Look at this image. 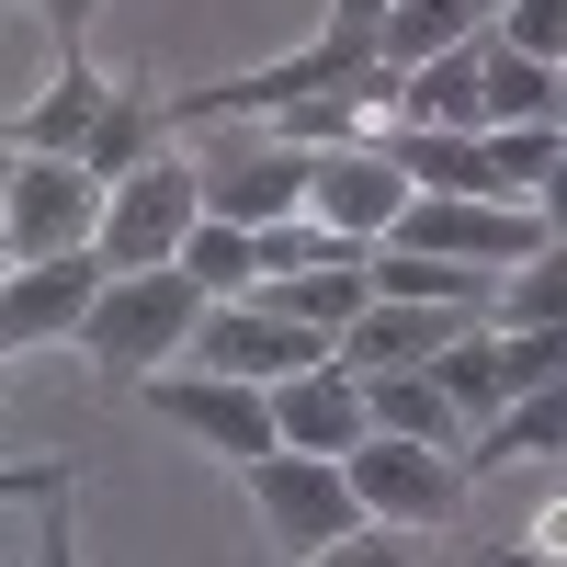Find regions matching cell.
I'll list each match as a JSON object with an SVG mask.
<instances>
[{"mask_svg": "<svg viewBox=\"0 0 567 567\" xmlns=\"http://www.w3.org/2000/svg\"><path fill=\"white\" fill-rule=\"evenodd\" d=\"M341 465V488L363 523H386V534H443L454 511H465V465L432 454V443H398V432H363L352 454H329Z\"/></svg>", "mask_w": 567, "mask_h": 567, "instance_id": "4", "label": "cell"}, {"mask_svg": "<svg viewBox=\"0 0 567 567\" xmlns=\"http://www.w3.org/2000/svg\"><path fill=\"white\" fill-rule=\"evenodd\" d=\"M250 296H261L272 318H296V329H318V341H329V329H341L374 284H363V250H329V261H296V272H261Z\"/></svg>", "mask_w": 567, "mask_h": 567, "instance_id": "14", "label": "cell"}, {"mask_svg": "<svg viewBox=\"0 0 567 567\" xmlns=\"http://www.w3.org/2000/svg\"><path fill=\"white\" fill-rule=\"evenodd\" d=\"M329 341L296 318H272L261 296H205L194 318V341H182V363H205V374H250V386H284V374H307Z\"/></svg>", "mask_w": 567, "mask_h": 567, "instance_id": "8", "label": "cell"}, {"mask_svg": "<svg viewBox=\"0 0 567 567\" xmlns=\"http://www.w3.org/2000/svg\"><path fill=\"white\" fill-rule=\"evenodd\" d=\"M136 409H148V420H171L182 443H205L216 465H250V454H272V386H250V374L148 363V374H136Z\"/></svg>", "mask_w": 567, "mask_h": 567, "instance_id": "3", "label": "cell"}, {"mask_svg": "<svg viewBox=\"0 0 567 567\" xmlns=\"http://www.w3.org/2000/svg\"><path fill=\"white\" fill-rule=\"evenodd\" d=\"M296 567H420V534H386V523H363V534L318 545V556H296Z\"/></svg>", "mask_w": 567, "mask_h": 567, "instance_id": "24", "label": "cell"}, {"mask_svg": "<svg viewBox=\"0 0 567 567\" xmlns=\"http://www.w3.org/2000/svg\"><path fill=\"white\" fill-rule=\"evenodd\" d=\"M420 374L443 386V409L465 420V432H477V420L511 398V352H499V329H488V318H465V329H454V341H443L432 363H420Z\"/></svg>", "mask_w": 567, "mask_h": 567, "instance_id": "16", "label": "cell"}, {"mask_svg": "<svg viewBox=\"0 0 567 567\" xmlns=\"http://www.w3.org/2000/svg\"><path fill=\"white\" fill-rule=\"evenodd\" d=\"M182 272L205 284V296H250V227H227V216H194L182 227V250H171Z\"/></svg>", "mask_w": 567, "mask_h": 567, "instance_id": "22", "label": "cell"}, {"mask_svg": "<svg viewBox=\"0 0 567 567\" xmlns=\"http://www.w3.org/2000/svg\"><path fill=\"white\" fill-rule=\"evenodd\" d=\"M363 386V432H398V443H432V454H465V420L443 409V386L420 363H398V374H352Z\"/></svg>", "mask_w": 567, "mask_h": 567, "instance_id": "15", "label": "cell"}, {"mask_svg": "<svg viewBox=\"0 0 567 567\" xmlns=\"http://www.w3.org/2000/svg\"><path fill=\"white\" fill-rule=\"evenodd\" d=\"M398 205H409V182H398V159L374 148V136H341V148H307V227H329L341 250H374L398 227Z\"/></svg>", "mask_w": 567, "mask_h": 567, "instance_id": "7", "label": "cell"}, {"mask_svg": "<svg viewBox=\"0 0 567 567\" xmlns=\"http://www.w3.org/2000/svg\"><path fill=\"white\" fill-rule=\"evenodd\" d=\"M194 318H205V284L182 261H159V272H103V296H91V318L69 329V341L103 374H148V363H182Z\"/></svg>", "mask_w": 567, "mask_h": 567, "instance_id": "1", "label": "cell"}, {"mask_svg": "<svg viewBox=\"0 0 567 567\" xmlns=\"http://www.w3.org/2000/svg\"><path fill=\"white\" fill-rule=\"evenodd\" d=\"M477 125H556V58H511L477 34Z\"/></svg>", "mask_w": 567, "mask_h": 567, "instance_id": "18", "label": "cell"}, {"mask_svg": "<svg viewBox=\"0 0 567 567\" xmlns=\"http://www.w3.org/2000/svg\"><path fill=\"white\" fill-rule=\"evenodd\" d=\"M34 12L58 23V45H80V34H91V12H103V0H34Z\"/></svg>", "mask_w": 567, "mask_h": 567, "instance_id": "25", "label": "cell"}, {"mask_svg": "<svg viewBox=\"0 0 567 567\" xmlns=\"http://www.w3.org/2000/svg\"><path fill=\"white\" fill-rule=\"evenodd\" d=\"M194 171H205V159L148 148L136 171H114V182H103V227H91L103 272H159V261L182 250V227L205 216V182H194Z\"/></svg>", "mask_w": 567, "mask_h": 567, "instance_id": "2", "label": "cell"}, {"mask_svg": "<svg viewBox=\"0 0 567 567\" xmlns=\"http://www.w3.org/2000/svg\"><path fill=\"white\" fill-rule=\"evenodd\" d=\"M103 103H114V80H103V69H91L80 45H69V69L45 80L23 114H12V136H0V148H34V159H80V148H91V125H103Z\"/></svg>", "mask_w": 567, "mask_h": 567, "instance_id": "12", "label": "cell"}, {"mask_svg": "<svg viewBox=\"0 0 567 567\" xmlns=\"http://www.w3.org/2000/svg\"><path fill=\"white\" fill-rule=\"evenodd\" d=\"M0 194H12V148H0Z\"/></svg>", "mask_w": 567, "mask_h": 567, "instance_id": "27", "label": "cell"}, {"mask_svg": "<svg viewBox=\"0 0 567 567\" xmlns=\"http://www.w3.org/2000/svg\"><path fill=\"white\" fill-rule=\"evenodd\" d=\"M465 34H488V0H386L374 12V69H420Z\"/></svg>", "mask_w": 567, "mask_h": 567, "instance_id": "17", "label": "cell"}, {"mask_svg": "<svg viewBox=\"0 0 567 567\" xmlns=\"http://www.w3.org/2000/svg\"><path fill=\"white\" fill-rule=\"evenodd\" d=\"M103 296V250H45V261H0V352H45L69 341Z\"/></svg>", "mask_w": 567, "mask_h": 567, "instance_id": "9", "label": "cell"}, {"mask_svg": "<svg viewBox=\"0 0 567 567\" xmlns=\"http://www.w3.org/2000/svg\"><path fill=\"white\" fill-rule=\"evenodd\" d=\"M556 307H567V272H556V250L511 261V272L488 284V329H556Z\"/></svg>", "mask_w": 567, "mask_h": 567, "instance_id": "21", "label": "cell"}, {"mask_svg": "<svg viewBox=\"0 0 567 567\" xmlns=\"http://www.w3.org/2000/svg\"><path fill=\"white\" fill-rule=\"evenodd\" d=\"M374 125H465L477 136V34L420 58V69H386V114Z\"/></svg>", "mask_w": 567, "mask_h": 567, "instance_id": "13", "label": "cell"}, {"mask_svg": "<svg viewBox=\"0 0 567 567\" xmlns=\"http://www.w3.org/2000/svg\"><path fill=\"white\" fill-rule=\"evenodd\" d=\"M194 182H205V216H227V227H272V216H296V205H307V148L261 136V148L216 159V171H194Z\"/></svg>", "mask_w": 567, "mask_h": 567, "instance_id": "11", "label": "cell"}, {"mask_svg": "<svg viewBox=\"0 0 567 567\" xmlns=\"http://www.w3.org/2000/svg\"><path fill=\"white\" fill-rule=\"evenodd\" d=\"M103 227V182L80 159H34L12 148V194H0V261H45V250H91Z\"/></svg>", "mask_w": 567, "mask_h": 567, "instance_id": "5", "label": "cell"}, {"mask_svg": "<svg viewBox=\"0 0 567 567\" xmlns=\"http://www.w3.org/2000/svg\"><path fill=\"white\" fill-rule=\"evenodd\" d=\"M272 443H284V454H352V443H363V386L318 352L307 374H284V386H272Z\"/></svg>", "mask_w": 567, "mask_h": 567, "instance_id": "10", "label": "cell"}, {"mask_svg": "<svg viewBox=\"0 0 567 567\" xmlns=\"http://www.w3.org/2000/svg\"><path fill=\"white\" fill-rule=\"evenodd\" d=\"M250 477V511H261V534L284 545V556H318V545H341V534H363V511H352V488H341V465L329 454H250L239 465Z\"/></svg>", "mask_w": 567, "mask_h": 567, "instance_id": "6", "label": "cell"}, {"mask_svg": "<svg viewBox=\"0 0 567 567\" xmlns=\"http://www.w3.org/2000/svg\"><path fill=\"white\" fill-rule=\"evenodd\" d=\"M488 45H511V58H556V45H567V0H488Z\"/></svg>", "mask_w": 567, "mask_h": 567, "instance_id": "23", "label": "cell"}, {"mask_svg": "<svg viewBox=\"0 0 567 567\" xmlns=\"http://www.w3.org/2000/svg\"><path fill=\"white\" fill-rule=\"evenodd\" d=\"M159 148V91L148 80H114V103H103V125H91V148H80V171L91 182H114V171H136Z\"/></svg>", "mask_w": 567, "mask_h": 567, "instance_id": "20", "label": "cell"}, {"mask_svg": "<svg viewBox=\"0 0 567 567\" xmlns=\"http://www.w3.org/2000/svg\"><path fill=\"white\" fill-rule=\"evenodd\" d=\"M420 567H511V556H488V545H454V556H432V545H420Z\"/></svg>", "mask_w": 567, "mask_h": 567, "instance_id": "26", "label": "cell"}, {"mask_svg": "<svg viewBox=\"0 0 567 567\" xmlns=\"http://www.w3.org/2000/svg\"><path fill=\"white\" fill-rule=\"evenodd\" d=\"M477 159H488L499 205H545L556 194V125H477Z\"/></svg>", "mask_w": 567, "mask_h": 567, "instance_id": "19", "label": "cell"}]
</instances>
